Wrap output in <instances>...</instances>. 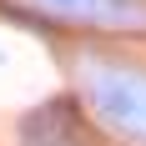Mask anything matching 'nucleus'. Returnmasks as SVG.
<instances>
[{
  "label": "nucleus",
  "mask_w": 146,
  "mask_h": 146,
  "mask_svg": "<svg viewBox=\"0 0 146 146\" xmlns=\"http://www.w3.org/2000/svg\"><path fill=\"white\" fill-rule=\"evenodd\" d=\"M96 106L116 121L121 131L146 136V76H136V71L96 76Z\"/></svg>",
  "instance_id": "nucleus-1"
},
{
  "label": "nucleus",
  "mask_w": 146,
  "mask_h": 146,
  "mask_svg": "<svg viewBox=\"0 0 146 146\" xmlns=\"http://www.w3.org/2000/svg\"><path fill=\"white\" fill-rule=\"evenodd\" d=\"M40 5L76 20H106V25H126V15H141L136 0H40Z\"/></svg>",
  "instance_id": "nucleus-2"
}]
</instances>
